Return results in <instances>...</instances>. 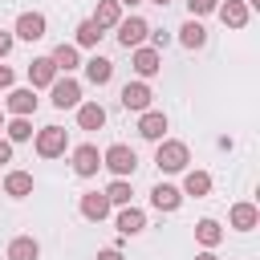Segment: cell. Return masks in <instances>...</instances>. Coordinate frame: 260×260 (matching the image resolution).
I'll list each match as a JSON object with an SVG mask.
<instances>
[{"instance_id":"12","label":"cell","mask_w":260,"mask_h":260,"mask_svg":"<svg viewBox=\"0 0 260 260\" xmlns=\"http://www.w3.org/2000/svg\"><path fill=\"white\" fill-rule=\"evenodd\" d=\"M77 211H81V219L102 223V219L114 211V203L106 199V191H85V195H81V203H77Z\"/></svg>"},{"instance_id":"7","label":"cell","mask_w":260,"mask_h":260,"mask_svg":"<svg viewBox=\"0 0 260 260\" xmlns=\"http://www.w3.org/2000/svg\"><path fill=\"white\" fill-rule=\"evenodd\" d=\"M118 102H122V110H130V114H142V110H150V102H154V89H150V85L138 77V81H126V85H122Z\"/></svg>"},{"instance_id":"17","label":"cell","mask_w":260,"mask_h":260,"mask_svg":"<svg viewBox=\"0 0 260 260\" xmlns=\"http://www.w3.org/2000/svg\"><path fill=\"white\" fill-rule=\"evenodd\" d=\"M228 223H232L236 232H252V228H260V207H256V203H248V199H240V203H232Z\"/></svg>"},{"instance_id":"34","label":"cell","mask_w":260,"mask_h":260,"mask_svg":"<svg viewBox=\"0 0 260 260\" xmlns=\"http://www.w3.org/2000/svg\"><path fill=\"white\" fill-rule=\"evenodd\" d=\"M93 260H126V256H122V248H98Z\"/></svg>"},{"instance_id":"35","label":"cell","mask_w":260,"mask_h":260,"mask_svg":"<svg viewBox=\"0 0 260 260\" xmlns=\"http://www.w3.org/2000/svg\"><path fill=\"white\" fill-rule=\"evenodd\" d=\"M0 162H12V142L0 138Z\"/></svg>"},{"instance_id":"32","label":"cell","mask_w":260,"mask_h":260,"mask_svg":"<svg viewBox=\"0 0 260 260\" xmlns=\"http://www.w3.org/2000/svg\"><path fill=\"white\" fill-rule=\"evenodd\" d=\"M12 45H16V37H12V28H0V61L12 53Z\"/></svg>"},{"instance_id":"2","label":"cell","mask_w":260,"mask_h":260,"mask_svg":"<svg viewBox=\"0 0 260 260\" xmlns=\"http://www.w3.org/2000/svg\"><path fill=\"white\" fill-rule=\"evenodd\" d=\"M102 167H106L114 179H134L138 154H134V146H126V142H110V146L102 150Z\"/></svg>"},{"instance_id":"10","label":"cell","mask_w":260,"mask_h":260,"mask_svg":"<svg viewBox=\"0 0 260 260\" xmlns=\"http://www.w3.org/2000/svg\"><path fill=\"white\" fill-rule=\"evenodd\" d=\"M130 65L142 81H150L154 73H162V53L154 45H138V49H130Z\"/></svg>"},{"instance_id":"14","label":"cell","mask_w":260,"mask_h":260,"mask_svg":"<svg viewBox=\"0 0 260 260\" xmlns=\"http://www.w3.org/2000/svg\"><path fill=\"white\" fill-rule=\"evenodd\" d=\"M215 16H219L228 28H244V24L252 20V8H248L244 0H219V4H215Z\"/></svg>"},{"instance_id":"24","label":"cell","mask_w":260,"mask_h":260,"mask_svg":"<svg viewBox=\"0 0 260 260\" xmlns=\"http://www.w3.org/2000/svg\"><path fill=\"white\" fill-rule=\"evenodd\" d=\"M4 195L28 199V195H32V175H28V171H8V175H4Z\"/></svg>"},{"instance_id":"18","label":"cell","mask_w":260,"mask_h":260,"mask_svg":"<svg viewBox=\"0 0 260 260\" xmlns=\"http://www.w3.org/2000/svg\"><path fill=\"white\" fill-rule=\"evenodd\" d=\"M81 65H85V81H89V85H110V81H114V61H110V57H98V53H93V57L81 61Z\"/></svg>"},{"instance_id":"22","label":"cell","mask_w":260,"mask_h":260,"mask_svg":"<svg viewBox=\"0 0 260 260\" xmlns=\"http://www.w3.org/2000/svg\"><path fill=\"white\" fill-rule=\"evenodd\" d=\"M179 191L191 195V199H203V195H211V175L207 171H183V187Z\"/></svg>"},{"instance_id":"29","label":"cell","mask_w":260,"mask_h":260,"mask_svg":"<svg viewBox=\"0 0 260 260\" xmlns=\"http://www.w3.org/2000/svg\"><path fill=\"white\" fill-rule=\"evenodd\" d=\"M130 195H134V191H130V179H114V183L106 187V199H110L114 207H126V203H130Z\"/></svg>"},{"instance_id":"25","label":"cell","mask_w":260,"mask_h":260,"mask_svg":"<svg viewBox=\"0 0 260 260\" xmlns=\"http://www.w3.org/2000/svg\"><path fill=\"white\" fill-rule=\"evenodd\" d=\"M195 240H199L203 248H219V244H223V228H219V219L203 215V219L195 223Z\"/></svg>"},{"instance_id":"23","label":"cell","mask_w":260,"mask_h":260,"mask_svg":"<svg viewBox=\"0 0 260 260\" xmlns=\"http://www.w3.org/2000/svg\"><path fill=\"white\" fill-rule=\"evenodd\" d=\"M4 260H41V244H37L32 236H12Z\"/></svg>"},{"instance_id":"28","label":"cell","mask_w":260,"mask_h":260,"mask_svg":"<svg viewBox=\"0 0 260 260\" xmlns=\"http://www.w3.org/2000/svg\"><path fill=\"white\" fill-rule=\"evenodd\" d=\"M32 134H37V130H32L28 118H12V122H4V138H8L12 146H16V142H28Z\"/></svg>"},{"instance_id":"9","label":"cell","mask_w":260,"mask_h":260,"mask_svg":"<svg viewBox=\"0 0 260 260\" xmlns=\"http://www.w3.org/2000/svg\"><path fill=\"white\" fill-rule=\"evenodd\" d=\"M69 162H73V175H77V179H93V175L102 171V150H98L93 142H81V146H73Z\"/></svg>"},{"instance_id":"30","label":"cell","mask_w":260,"mask_h":260,"mask_svg":"<svg viewBox=\"0 0 260 260\" xmlns=\"http://www.w3.org/2000/svg\"><path fill=\"white\" fill-rule=\"evenodd\" d=\"M215 4H219V0H187V12H191V16H211Z\"/></svg>"},{"instance_id":"38","label":"cell","mask_w":260,"mask_h":260,"mask_svg":"<svg viewBox=\"0 0 260 260\" xmlns=\"http://www.w3.org/2000/svg\"><path fill=\"white\" fill-rule=\"evenodd\" d=\"M150 4H158V8H167V4H171V0H150Z\"/></svg>"},{"instance_id":"37","label":"cell","mask_w":260,"mask_h":260,"mask_svg":"<svg viewBox=\"0 0 260 260\" xmlns=\"http://www.w3.org/2000/svg\"><path fill=\"white\" fill-rule=\"evenodd\" d=\"M244 4H248V8H260V0H244Z\"/></svg>"},{"instance_id":"31","label":"cell","mask_w":260,"mask_h":260,"mask_svg":"<svg viewBox=\"0 0 260 260\" xmlns=\"http://www.w3.org/2000/svg\"><path fill=\"white\" fill-rule=\"evenodd\" d=\"M146 41H150V45H154V49L162 53V49L171 45V32H162V28H150V37H146Z\"/></svg>"},{"instance_id":"4","label":"cell","mask_w":260,"mask_h":260,"mask_svg":"<svg viewBox=\"0 0 260 260\" xmlns=\"http://www.w3.org/2000/svg\"><path fill=\"white\" fill-rule=\"evenodd\" d=\"M49 102H53L57 110H77V106H81V81L69 77V73H61V77L49 85Z\"/></svg>"},{"instance_id":"11","label":"cell","mask_w":260,"mask_h":260,"mask_svg":"<svg viewBox=\"0 0 260 260\" xmlns=\"http://www.w3.org/2000/svg\"><path fill=\"white\" fill-rule=\"evenodd\" d=\"M183 199H187V195H183L175 183H154V187H150V207H154V211H167V215H171V211L183 207Z\"/></svg>"},{"instance_id":"19","label":"cell","mask_w":260,"mask_h":260,"mask_svg":"<svg viewBox=\"0 0 260 260\" xmlns=\"http://www.w3.org/2000/svg\"><path fill=\"white\" fill-rule=\"evenodd\" d=\"M179 45H183V49H203V45H207V28L199 24V16H187V20H183Z\"/></svg>"},{"instance_id":"5","label":"cell","mask_w":260,"mask_h":260,"mask_svg":"<svg viewBox=\"0 0 260 260\" xmlns=\"http://www.w3.org/2000/svg\"><path fill=\"white\" fill-rule=\"evenodd\" d=\"M32 142H37V154L41 158H57V154L69 150V130L65 126H41Z\"/></svg>"},{"instance_id":"6","label":"cell","mask_w":260,"mask_h":260,"mask_svg":"<svg viewBox=\"0 0 260 260\" xmlns=\"http://www.w3.org/2000/svg\"><path fill=\"white\" fill-rule=\"evenodd\" d=\"M114 28H118V45H122V49H138V45H146V37H150V24H146L142 16H134V12L122 16Z\"/></svg>"},{"instance_id":"39","label":"cell","mask_w":260,"mask_h":260,"mask_svg":"<svg viewBox=\"0 0 260 260\" xmlns=\"http://www.w3.org/2000/svg\"><path fill=\"white\" fill-rule=\"evenodd\" d=\"M118 4H130V8H134V4H142V0H118Z\"/></svg>"},{"instance_id":"20","label":"cell","mask_w":260,"mask_h":260,"mask_svg":"<svg viewBox=\"0 0 260 260\" xmlns=\"http://www.w3.org/2000/svg\"><path fill=\"white\" fill-rule=\"evenodd\" d=\"M49 57H53L57 73H73V69H81V49H77V45H65V41H61Z\"/></svg>"},{"instance_id":"33","label":"cell","mask_w":260,"mask_h":260,"mask_svg":"<svg viewBox=\"0 0 260 260\" xmlns=\"http://www.w3.org/2000/svg\"><path fill=\"white\" fill-rule=\"evenodd\" d=\"M12 81H16V73H12V69L0 61V89H12Z\"/></svg>"},{"instance_id":"27","label":"cell","mask_w":260,"mask_h":260,"mask_svg":"<svg viewBox=\"0 0 260 260\" xmlns=\"http://www.w3.org/2000/svg\"><path fill=\"white\" fill-rule=\"evenodd\" d=\"M102 37H106V32H102L89 16H85V20H77V28H73V45H77V49H98V41H102Z\"/></svg>"},{"instance_id":"15","label":"cell","mask_w":260,"mask_h":260,"mask_svg":"<svg viewBox=\"0 0 260 260\" xmlns=\"http://www.w3.org/2000/svg\"><path fill=\"white\" fill-rule=\"evenodd\" d=\"M57 77H61V73H57V65H53V57H32V61H28V85H32V89H49Z\"/></svg>"},{"instance_id":"36","label":"cell","mask_w":260,"mask_h":260,"mask_svg":"<svg viewBox=\"0 0 260 260\" xmlns=\"http://www.w3.org/2000/svg\"><path fill=\"white\" fill-rule=\"evenodd\" d=\"M195 260H219V256H215V248H203V252H199Z\"/></svg>"},{"instance_id":"21","label":"cell","mask_w":260,"mask_h":260,"mask_svg":"<svg viewBox=\"0 0 260 260\" xmlns=\"http://www.w3.org/2000/svg\"><path fill=\"white\" fill-rule=\"evenodd\" d=\"M77 126L81 130H102L106 126V106L102 102H81L77 106Z\"/></svg>"},{"instance_id":"16","label":"cell","mask_w":260,"mask_h":260,"mask_svg":"<svg viewBox=\"0 0 260 260\" xmlns=\"http://www.w3.org/2000/svg\"><path fill=\"white\" fill-rule=\"evenodd\" d=\"M167 114L162 110H142L138 114V134L146 138V142H158V138H167Z\"/></svg>"},{"instance_id":"13","label":"cell","mask_w":260,"mask_h":260,"mask_svg":"<svg viewBox=\"0 0 260 260\" xmlns=\"http://www.w3.org/2000/svg\"><path fill=\"white\" fill-rule=\"evenodd\" d=\"M114 228H118V236H138V232H146V211H142V207H134V203L118 207Z\"/></svg>"},{"instance_id":"40","label":"cell","mask_w":260,"mask_h":260,"mask_svg":"<svg viewBox=\"0 0 260 260\" xmlns=\"http://www.w3.org/2000/svg\"><path fill=\"white\" fill-rule=\"evenodd\" d=\"M0 130H4V110H0Z\"/></svg>"},{"instance_id":"8","label":"cell","mask_w":260,"mask_h":260,"mask_svg":"<svg viewBox=\"0 0 260 260\" xmlns=\"http://www.w3.org/2000/svg\"><path fill=\"white\" fill-rule=\"evenodd\" d=\"M4 93H8V98H4V110H8L12 118H32V114H37V106H41L32 85H20V89L12 85V89H4Z\"/></svg>"},{"instance_id":"26","label":"cell","mask_w":260,"mask_h":260,"mask_svg":"<svg viewBox=\"0 0 260 260\" xmlns=\"http://www.w3.org/2000/svg\"><path fill=\"white\" fill-rule=\"evenodd\" d=\"M89 20L106 32V28H114V24L122 20V4H118V0H98V8H93V16H89Z\"/></svg>"},{"instance_id":"1","label":"cell","mask_w":260,"mask_h":260,"mask_svg":"<svg viewBox=\"0 0 260 260\" xmlns=\"http://www.w3.org/2000/svg\"><path fill=\"white\" fill-rule=\"evenodd\" d=\"M187 162H191L187 142H179V138H158V142H154V167H158L162 175H183Z\"/></svg>"},{"instance_id":"3","label":"cell","mask_w":260,"mask_h":260,"mask_svg":"<svg viewBox=\"0 0 260 260\" xmlns=\"http://www.w3.org/2000/svg\"><path fill=\"white\" fill-rule=\"evenodd\" d=\"M12 37L16 41H45L49 37V20H45V12H37V8H28V12H20L16 16V24H12Z\"/></svg>"}]
</instances>
